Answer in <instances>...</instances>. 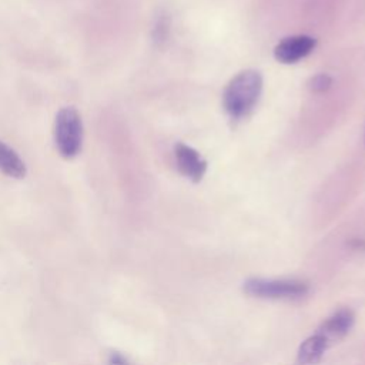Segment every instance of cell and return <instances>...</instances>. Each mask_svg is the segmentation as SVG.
Wrapping results in <instances>:
<instances>
[{"label": "cell", "mask_w": 365, "mask_h": 365, "mask_svg": "<svg viewBox=\"0 0 365 365\" xmlns=\"http://www.w3.org/2000/svg\"><path fill=\"white\" fill-rule=\"evenodd\" d=\"M262 90V77L255 70H245L237 74L225 87L222 103L225 111L241 118L248 114L257 104Z\"/></svg>", "instance_id": "6da1fadb"}, {"label": "cell", "mask_w": 365, "mask_h": 365, "mask_svg": "<svg viewBox=\"0 0 365 365\" xmlns=\"http://www.w3.org/2000/svg\"><path fill=\"white\" fill-rule=\"evenodd\" d=\"M54 137L57 150L64 158H73L80 153L83 143V123L74 107L68 106L57 111Z\"/></svg>", "instance_id": "7a4b0ae2"}, {"label": "cell", "mask_w": 365, "mask_h": 365, "mask_svg": "<svg viewBox=\"0 0 365 365\" xmlns=\"http://www.w3.org/2000/svg\"><path fill=\"white\" fill-rule=\"evenodd\" d=\"M244 291L264 299H297L308 292V285L298 279L251 278L244 282Z\"/></svg>", "instance_id": "3957f363"}, {"label": "cell", "mask_w": 365, "mask_h": 365, "mask_svg": "<svg viewBox=\"0 0 365 365\" xmlns=\"http://www.w3.org/2000/svg\"><path fill=\"white\" fill-rule=\"evenodd\" d=\"M315 44H317V40L305 34L287 37L277 44L274 50V56L279 63L292 64L307 57L315 48Z\"/></svg>", "instance_id": "277c9868"}, {"label": "cell", "mask_w": 365, "mask_h": 365, "mask_svg": "<svg viewBox=\"0 0 365 365\" xmlns=\"http://www.w3.org/2000/svg\"><path fill=\"white\" fill-rule=\"evenodd\" d=\"M174 153L180 173L188 177L191 181L198 182L207 171V161L202 158V155H200V153L192 147L181 143L175 145Z\"/></svg>", "instance_id": "5b68a950"}, {"label": "cell", "mask_w": 365, "mask_h": 365, "mask_svg": "<svg viewBox=\"0 0 365 365\" xmlns=\"http://www.w3.org/2000/svg\"><path fill=\"white\" fill-rule=\"evenodd\" d=\"M354 325V314L349 309H341L329 317L317 331L328 345L342 339Z\"/></svg>", "instance_id": "8992f818"}, {"label": "cell", "mask_w": 365, "mask_h": 365, "mask_svg": "<svg viewBox=\"0 0 365 365\" xmlns=\"http://www.w3.org/2000/svg\"><path fill=\"white\" fill-rule=\"evenodd\" d=\"M0 171L13 178H23L27 171L21 157L3 141H0Z\"/></svg>", "instance_id": "52a82bcc"}, {"label": "cell", "mask_w": 365, "mask_h": 365, "mask_svg": "<svg viewBox=\"0 0 365 365\" xmlns=\"http://www.w3.org/2000/svg\"><path fill=\"white\" fill-rule=\"evenodd\" d=\"M328 346L329 345L325 342V339L315 332L312 336L305 339L299 346L297 361L299 364H315L322 358Z\"/></svg>", "instance_id": "ba28073f"}, {"label": "cell", "mask_w": 365, "mask_h": 365, "mask_svg": "<svg viewBox=\"0 0 365 365\" xmlns=\"http://www.w3.org/2000/svg\"><path fill=\"white\" fill-rule=\"evenodd\" d=\"M331 77L328 74H318L311 78L309 87L312 91H325L331 86Z\"/></svg>", "instance_id": "9c48e42d"}]
</instances>
